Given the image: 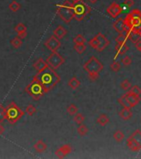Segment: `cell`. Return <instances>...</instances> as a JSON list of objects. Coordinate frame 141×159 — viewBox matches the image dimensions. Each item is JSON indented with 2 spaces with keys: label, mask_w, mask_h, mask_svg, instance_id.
<instances>
[{
  "label": "cell",
  "mask_w": 141,
  "mask_h": 159,
  "mask_svg": "<svg viewBox=\"0 0 141 159\" xmlns=\"http://www.w3.org/2000/svg\"><path fill=\"white\" fill-rule=\"evenodd\" d=\"M33 78L41 83L46 93L53 89L61 80L56 70H53L50 66H47L41 72H37Z\"/></svg>",
  "instance_id": "cell-1"
},
{
  "label": "cell",
  "mask_w": 141,
  "mask_h": 159,
  "mask_svg": "<svg viewBox=\"0 0 141 159\" xmlns=\"http://www.w3.org/2000/svg\"><path fill=\"white\" fill-rule=\"evenodd\" d=\"M121 62L123 64L124 66H129L132 64V59L131 57H129V56H124V57L121 59Z\"/></svg>",
  "instance_id": "cell-38"
},
{
  "label": "cell",
  "mask_w": 141,
  "mask_h": 159,
  "mask_svg": "<svg viewBox=\"0 0 141 159\" xmlns=\"http://www.w3.org/2000/svg\"><path fill=\"white\" fill-rule=\"evenodd\" d=\"M130 93L134 94V95H140V96L141 95V88L139 86V85H134V86H131L130 89L129 91Z\"/></svg>",
  "instance_id": "cell-35"
},
{
  "label": "cell",
  "mask_w": 141,
  "mask_h": 159,
  "mask_svg": "<svg viewBox=\"0 0 141 159\" xmlns=\"http://www.w3.org/2000/svg\"><path fill=\"white\" fill-rule=\"evenodd\" d=\"M73 10H74V18L78 22H81L87 14L91 12V8L88 4H86L84 1H82L73 5Z\"/></svg>",
  "instance_id": "cell-8"
},
{
  "label": "cell",
  "mask_w": 141,
  "mask_h": 159,
  "mask_svg": "<svg viewBox=\"0 0 141 159\" xmlns=\"http://www.w3.org/2000/svg\"><path fill=\"white\" fill-rule=\"evenodd\" d=\"M81 85L80 80L77 79L76 76L71 77L69 81H68V86L70 87L71 90H77V88Z\"/></svg>",
  "instance_id": "cell-22"
},
{
  "label": "cell",
  "mask_w": 141,
  "mask_h": 159,
  "mask_svg": "<svg viewBox=\"0 0 141 159\" xmlns=\"http://www.w3.org/2000/svg\"><path fill=\"white\" fill-rule=\"evenodd\" d=\"M66 111H67V113L70 114V115L74 116L78 112V107H77L75 104H70L67 106V108H66Z\"/></svg>",
  "instance_id": "cell-27"
},
{
  "label": "cell",
  "mask_w": 141,
  "mask_h": 159,
  "mask_svg": "<svg viewBox=\"0 0 141 159\" xmlns=\"http://www.w3.org/2000/svg\"><path fill=\"white\" fill-rule=\"evenodd\" d=\"M128 41V37L126 36V33H120L118 35V37L115 38L116 43H126Z\"/></svg>",
  "instance_id": "cell-29"
},
{
  "label": "cell",
  "mask_w": 141,
  "mask_h": 159,
  "mask_svg": "<svg viewBox=\"0 0 141 159\" xmlns=\"http://www.w3.org/2000/svg\"><path fill=\"white\" fill-rule=\"evenodd\" d=\"M122 12H123V8L115 2L111 3L106 8L107 14L112 18H116L119 15L121 14Z\"/></svg>",
  "instance_id": "cell-11"
},
{
  "label": "cell",
  "mask_w": 141,
  "mask_h": 159,
  "mask_svg": "<svg viewBox=\"0 0 141 159\" xmlns=\"http://www.w3.org/2000/svg\"><path fill=\"white\" fill-rule=\"evenodd\" d=\"M36 112H37V109H36V107L33 104H28V105H27L26 110H25V113H26V114H28L29 116H32L33 114H35Z\"/></svg>",
  "instance_id": "cell-28"
},
{
  "label": "cell",
  "mask_w": 141,
  "mask_h": 159,
  "mask_svg": "<svg viewBox=\"0 0 141 159\" xmlns=\"http://www.w3.org/2000/svg\"><path fill=\"white\" fill-rule=\"evenodd\" d=\"M89 45L97 51H102L110 44V41L102 33H97L93 38L89 41Z\"/></svg>",
  "instance_id": "cell-7"
},
{
  "label": "cell",
  "mask_w": 141,
  "mask_h": 159,
  "mask_svg": "<svg viewBox=\"0 0 141 159\" xmlns=\"http://www.w3.org/2000/svg\"><path fill=\"white\" fill-rule=\"evenodd\" d=\"M44 45L49 51L53 52V51H57L61 47V41H59L57 37L53 35L45 41Z\"/></svg>",
  "instance_id": "cell-12"
},
{
  "label": "cell",
  "mask_w": 141,
  "mask_h": 159,
  "mask_svg": "<svg viewBox=\"0 0 141 159\" xmlns=\"http://www.w3.org/2000/svg\"><path fill=\"white\" fill-rule=\"evenodd\" d=\"M14 31L17 32V33H20V32H26L27 31V27L24 25V23H19L16 25V27L14 28Z\"/></svg>",
  "instance_id": "cell-34"
},
{
  "label": "cell",
  "mask_w": 141,
  "mask_h": 159,
  "mask_svg": "<svg viewBox=\"0 0 141 159\" xmlns=\"http://www.w3.org/2000/svg\"><path fill=\"white\" fill-rule=\"evenodd\" d=\"M73 42L74 44H85L86 38L82 34H78L73 38Z\"/></svg>",
  "instance_id": "cell-30"
},
{
  "label": "cell",
  "mask_w": 141,
  "mask_h": 159,
  "mask_svg": "<svg viewBox=\"0 0 141 159\" xmlns=\"http://www.w3.org/2000/svg\"><path fill=\"white\" fill-rule=\"evenodd\" d=\"M77 133L79 134V136L84 137V136H86V135L88 133L89 129L87 128V126H86V125L82 124H79V126L77 127Z\"/></svg>",
  "instance_id": "cell-23"
},
{
  "label": "cell",
  "mask_w": 141,
  "mask_h": 159,
  "mask_svg": "<svg viewBox=\"0 0 141 159\" xmlns=\"http://www.w3.org/2000/svg\"><path fill=\"white\" fill-rule=\"evenodd\" d=\"M73 120H74L75 123H77L78 125L82 124L83 122L85 121V117L83 116L82 114L77 112V114L74 115V119H73Z\"/></svg>",
  "instance_id": "cell-31"
},
{
  "label": "cell",
  "mask_w": 141,
  "mask_h": 159,
  "mask_svg": "<svg viewBox=\"0 0 141 159\" xmlns=\"http://www.w3.org/2000/svg\"><path fill=\"white\" fill-rule=\"evenodd\" d=\"M115 50L116 51V55L115 57V59L118 57V55L124 56L127 52V51L129 50V47H128L126 43H116Z\"/></svg>",
  "instance_id": "cell-16"
},
{
  "label": "cell",
  "mask_w": 141,
  "mask_h": 159,
  "mask_svg": "<svg viewBox=\"0 0 141 159\" xmlns=\"http://www.w3.org/2000/svg\"><path fill=\"white\" fill-rule=\"evenodd\" d=\"M119 115L123 120H129V119L132 118L133 116V113L131 111L130 109L123 108L120 112H119Z\"/></svg>",
  "instance_id": "cell-19"
},
{
  "label": "cell",
  "mask_w": 141,
  "mask_h": 159,
  "mask_svg": "<svg viewBox=\"0 0 141 159\" xmlns=\"http://www.w3.org/2000/svg\"><path fill=\"white\" fill-rule=\"evenodd\" d=\"M131 86H132V85H131V83L129 82V80H127V79L124 80L123 81L120 83V88L124 91H129Z\"/></svg>",
  "instance_id": "cell-32"
},
{
  "label": "cell",
  "mask_w": 141,
  "mask_h": 159,
  "mask_svg": "<svg viewBox=\"0 0 141 159\" xmlns=\"http://www.w3.org/2000/svg\"><path fill=\"white\" fill-rule=\"evenodd\" d=\"M135 49H136L137 51H139L140 52H141V38H139V39L135 41Z\"/></svg>",
  "instance_id": "cell-40"
},
{
  "label": "cell",
  "mask_w": 141,
  "mask_h": 159,
  "mask_svg": "<svg viewBox=\"0 0 141 159\" xmlns=\"http://www.w3.org/2000/svg\"><path fill=\"white\" fill-rule=\"evenodd\" d=\"M109 122H110V119L106 114H100L98 118L96 119V123L100 126H106V124H109Z\"/></svg>",
  "instance_id": "cell-21"
},
{
  "label": "cell",
  "mask_w": 141,
  "mask_h": 159,
  "mask_svg": "<svg viewBox=\"0 0 141 159\" xmlns=\"http://www.w3.org/2000/svg\"><path fill=\"white\" fill-rule=\"evenodd\" d=\"M57 14L65 23H70L74 18L73 4L71 2L66 0L63 3L58 4L57 8Z\"/></svg>",
  "instance_id": "cell-4"
},
{
  "label": "cell",
  "mask_w": 141,
  "mask_h": 159,
  "mask_svg": "<svg viewBox=\"0 0 141 159\" xmlns=\"http://www.w3.org/2000/svg\"><path fill=\"white\" fill-rule=\"evenodd\" d=\"M125 32L132 33L140 37L141 33V11L133 9L124 18Z\"/></svg>",
  "instance_id": "cell-2"
},
{
  "label": "cell",
  "mask_w": 141,
  "mask_h": 159,
  "mask_svg": "<svg viewBox=\"0 0 141 159\" xmlns=\"http://www.w3.org/2000/svg\"><path fill=\"white\" fill-rule=\"evenodd\" d=\"M25 91L28 93L29 96L32 97L35 100H40L41 97L44 96V95L46 94V91L41 83L34 78L31 81L29 85L26 86Z\"/></svg>",
  "instance_id": "cell-6"
},
{
  "label": "cell",
  "mask_w": 141,
  "mask_h": 159,
  "mask_svg": "<svg viewBox=\"0 0 141 159\" xmlns=\"http://www.w3.org/2000/svg\"><path fill=\"white\" fill-rule=\"evenodd\" d=\"M27 36H28V32H27V31H26V32H20V33H18V37H20L21 39L26 38Z\"/></svg>",
  "instance_id": "cell-41"
},
{
  "label": "cell",
  "mask_w": 141,
  "mask_h": 159,
  "mask_svg": "<svg viewBox=\"0 0 141 159\" xmlns=\"http://www.w3.org/2000/svg\"><path fill=\"white\" fill-rule=\"evenodd\" d=\"M4 131H5V128L0 124V135H2L4 133Z\"/></svg>",
  "instance_id": "cell-42"
},
{
  "label": "cell",
  "mask_w": 141,
  "mask_h": 159,
  "mask_svg": "<svg viewBox=\"0 0 141 159\" xmlns=\"http://www.w3.org/2000/svg\"><path fill=\"white\" fill-rule=\"evenodd\" d=\"M127 147L133 152H139L141 150V130H136L127 138Z\"/></svg>",
  "instance_id": "cell-9"
},
{
  "label": "cell",
  "mask_w": 141,
  "mask_h": 159,
  "mask_svg": "<svg viewBox=\"0 0 141 159\" xmlns=\"http://www.w3.org/2000/svg\"><path fill=\"white\" fill-rule=\"evenodd\" d=\"M135 4V1L134 0H124V3H122V5L124 7H125V8H132Z\"/></svg>",
  "instance_id": "cell-39"
},
{
  "label": "cell",
  "mask_w": 141,
  "mask_h": 159,
  "mask_svg": "<svg viewBox=\"0 0 141 159\" xmlns=\"http://www.w3.org/2000/svg\"><path fill=\"white\" fill-rule=\"evenodd\" d=\"M110 68L114 72H118L121 69V64L119 62H113L110 66Z\"/></svg>",
  "instance_id": "cell-33"
},
{
  "label": "cell",
  "mask_w": 141,
  "mask_h": 159,
  "mask_svg": "<svg viewBox=\"0 0 141 159\" xmlns=\"http://www.w3.org/2000/svg\"><path fill=\"white\" fill-rule=\"evenodd\" d=\"M113 138L117 142H122L124 140V132L122 130L118 129V130H116L114 133Z\"/></svg>",
  "instance_id": "cell-24"
},
{
  "label": "cell",
  "mask_w": 141,
  "mask_h": 159,
  "mask_svg": "<svg viewBox=\"0 0 141 159\" xmlns=\"http://www.w3.org/2000/svg\"><path fill=\"white\" fill-rule=\"evenodd\" d=\"M32 66L34 67V69L37 72H41L43 70L47 68L48 65L46 62V61H44L42 58H39L38 60H37L35 62L33 63Z\"/></svg>",
  "instance_id": "cell-17"
},
{
  "label": "cell",
  "mask_w": 141,
  "mask_h": 159,
  "mask_svg": "<svg viewBox=\"0 0 141 159\" xmlns=\"http://www.w3.org/2000/svg\"><path fill=\"white\" fill-rule=\"evenodd\" d=\"M46 62L53 70H57V69L62 66L65 63V59L62 56H61L57 51H53L50 56L47 57L46 60Z\"/></svg>",
  "instance_id": "cell-10"
},
{
  "label": "cell",
  "mask_w": 141,
  "mask_h": 159,
  "mask_svg": "<svg viewBox=\"0 0 141 159\" xmlns=\"http://www.w3.org/2000/svg\"><path fill=\"white\" fill-rule=\"evenodd\" d=\"M103 68V64L95 57H91L88 61L83 65V69L87 72L89 79L92 81H95L99 78V74Z\"/></svg>",
  "instance_id": "cell-3"
},
{
  "label": "cell",
  "mask_w": 141,
  "mask_h": 159,
  "mask_svg": "<svg viewBox=\"0 0 141 159\" xmlns=\"http://www.w3.org/2000/svg\"><path fill=\"white\" fill-rule=\"evenodd\" d=\"M140 38H141V33H140Z\"/></svg>",
  "instance_id": "cell-45"
},
{
  "label": "cell",
  "mask_w": 141,
  "mask_h": 159,
  "mask_svg": "<svg viewBox=\"0 0 141 159\" xmlns=\"http://www.w3.org/2000/svg\"><path fill=\"white\" fill-rule=\"evenodd\" d=\"M88 1L91 3H93V4H94V3H96L99 0H88Z\"/></svg>",
  "instance_id": "cell-44"
},
{
  "label": "cell",
  "mask_w": 141,
  "mask_h": 159,
  "mask_svg": "<svg viewBox=\"0 0 141 159\" xmlns=\"http://www.w3.org/2000/svg\"><path fill=\"white\" fill-rule=\"evenodd\" d=\"M66 33H67V31H66V30L65 29L64 27H62V26H58L57 28L53 31V35H54L56 37H57L59 40L64 38L65 36L66 35Z\"/></svg>",
  "instance_id": "cell-18"
},
{
  "label": "cell",
  "mask_w": 141,
  "mask_h": 159,
  "mask_svg": "<svg viewBox=\"0 0 141 159\" xmlns=\"http://www.w3.org/2000/svg\"><path fill=\"white\" fill-rule=\"evenodd\" d=\"M74 49L78 54H82L84 51H86V47L85 44H75L74 45Z\"/></svg>",
  "instance_id": "cell-36"
},
{
  "label": "cell",
  "mask_w": 141,
  "mask_h": 159,
  "mask_svg": "<svg viewBox=\"0 0 141 159\" xmlns=\"http://www.w3.org/2000/svg\"><path fill=\"white\" fill-rule=\"evenodd\" d=\"M11 45L13 48L15 49H18L21 46L23 45V39H21L20 37H18V36L14 38H12L10 41Z\"/></svg>",
  "instance_id": "cell-25"
},
{
  "label": "cell",
  "mask_w": 141,
  "mask_h": 159,
  "mask_svg": "<svg viewBox=\"0 0 141 159\" xmlns=\"http://www.w3.org/2000/svg\"><path fill=\"white\" fill-rule=\"evenodd\" d=\"M122 96L126 100V102L128 103V104L130 106V108L135 107L140 103V95H134V94L130 93L129 91H127L125 94H124Z\"/></svg>",
  "instance_id": "cell-13"
},
{
  "label": "cell",
  "mask_w": 141,
  "mask_h": 159,
  "mask_svg": "<svg viewBox=\"0 0 141 159\" xmlns=\"http://www.w3.org/2000/svg\"><path fill=\"white\" fill-rule=\"evenodd\" d=\"M5 112H6V119H8V123L11 124H16L25 114V112L19 108L18 104L13 101L8 104V105L5 108Z\"/></svg>",
  "instance_id": "cell-5"
},
{
  "label": "cell",
  "mask_w": 141,
  "mask_h": 159,
  "mask_svg": "<svg viewBox=\"0 0 141 159\" xmlns=\"http://www.w3.org/2000/svg\"><path fill=\"white\" fill-rule=\"evenodd\" d=\"M8 8H9V9L11 10L12 12H18L21 8H22V6L21 4L18 3L16 0H12V2L9 3V5H8Z\"/></svg>",
  "instance_id": "cell-26"
},
{
  "label": "cell",
  "mask_w": 141,
  "mask_h": 159,
  "mask_svg": "<svg viewBox=\"0 0 141 159\" xmlns=\"http://www.w3.org/2000/svg\"><path fill=\"white\" fill-rule=\"evenodd\" d=\"M33 148H34V149H35V151L37 153H43V152L46 151V149L47 148V145L45 142H43V140L40 139V140H38V141L34 144Z\"/></svg>",
  "instance_id": "cell-20"
},
{
  "label": "cell",
  "mask_w": 141,
  "mask_h": 159,
  "mask_svg": "<svg viewBox=\"0 0 141 159\" xmlns=\"http://www.w3.org/2000/svg\"><path fill=\"white\" fill-rule=\"evenodd\" d=\"M71 151H72V148L70 144H64L61 148L56 150L55 154L58 158H64L66 156H67L68 154L71 153Z\"/></svg>",
  "instance_id": "cell-14"
},
{
  "label": "cell",
  "mask_w": 141,
  "mask_h": 159,
  "mask_svg": "<svg viewBox=\"0 0 141 159\" xmlns=\"http://www.w3.org/2000/svg\"><path fill=\"white\" fill-rule=\"evenodd\" d=\"M6 119V112H5V107L2 104H0V124H2Z\"/></svg>",
  "instance_id": "cell-37"
},
{
  "label": "cell",
  "mask_w": 141,
  "mask_h": 159,
  "mask_svg": "<svg viewBox=\"0 0 141 159\" xmlns=\"http://www.w3.org/2000/svg\"><path fill=\"white\" fill-rule=\"evenodd\" d=\"M113 28L119 34L124 33L125 32V28H124V23L123 17H119L117 20L113 23Z\"/></svg>",
  "instance_id": "cell-15"
},
{
  "label": "cell",
  "mask_w": 141,
  "mask_h": 159,
  "mask_svg": "<svg viewBox=\"0 0 141 159\" xmlns=\"http://www.w3.org/2000/svg\"><path fill=\"white\" fill-rule=\"evenodd\" d=\"M83 0H70V2H71V3L74 5V4H77L78 3H80V2H82Z\"/></svg>",
  "instance_id": "cell-43"
}]
</instances>
